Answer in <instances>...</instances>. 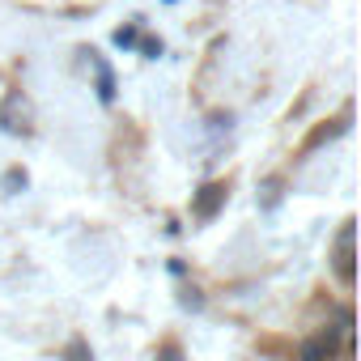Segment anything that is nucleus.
Masks as SVG:
<instances>
[{"mask_svg":"<svg viewBox=\"0 0 361 361\" xmlns=\"http://www.w3.org/2000/svg\"><path fill=\"white\" fill-rule=\"evenodd\" d=\"M336 272L344 285H353V230L340 234V247H336Z\"/></svg>","mask_w":361,"mask_h":361,"instance_id":"2","label":"nucleus"},{"mask_svg":"<svg viewBox=\"0 0 361 361\" xmlns=\"http://www.w3.org/2000/svg\"><path fill=\"white\" fill-rule=\"evenodd\" d=\"M336 348H340V336L327 327V331H319V336H310V340L302 344L298 361H331V357H336Z\"/></svg>","mask_w":361,"mask_h":361,"instance_id":"1","label":"nucleus"},{"mask_svg":"<svg viewBox=\"0 0 361 361\" xmlns=\"http://www.w3.org/2000/svg\"><path fill=\"white\" fill-rule=\"evenodd\" d=\"M73 361H85V353H81V348H73Z\"/></svg>","mask_w":361,"mask_h":361,"instance_id":"3","label":"nucleus"}]
</instances>
